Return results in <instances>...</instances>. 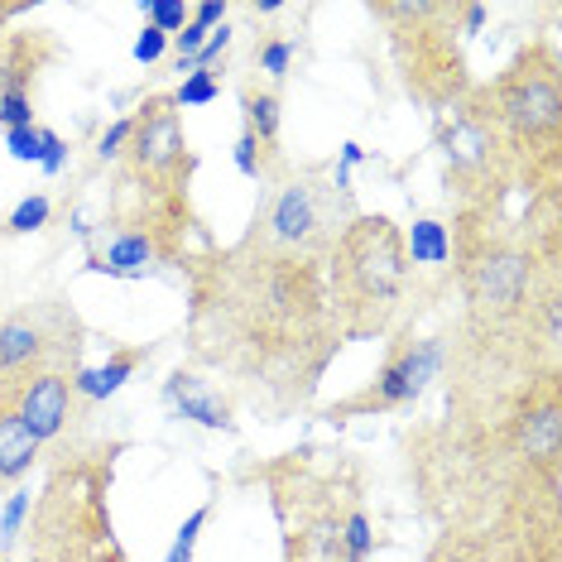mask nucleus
<instances>
[{"label":"nucleus","instance_id":"obj_1","mask_svg":"<svg viewBox=\"0 0 562 562\" xmlns=\"http://www.w3.org/2000/svg\"><path fill=\"white\" fill-rule=\"evenodd\" d=\"M188 341L202 366L260 385L279 404H303L341 351L327 317L323 265L260 255L250 246L188 260Z\"/></svg>","mask_w":562,"mask_h":562},{"label":"nucleus","instance_id":"obj_2","mask_svg":"<svg viewBox=\"0 0 562 562\" xmlns=\"http://www.w3.org/2000/svg\"><path fill=\"white\" fill-rule=\"evenodd\" d=\"M408 279H414V265L404 250V226L385 212H356L323 260L327 317L341 347L380 341L400 323Z\"/></svg>","mask_w":562,"mask_h":562},{"label":"nucleus","instance_id":"obj_3","mask_svg":"<svg viewBox=\"0 0 562 562\" xmlns=\"http://www.w3.org/2000/svg\"><path fill=\"white\" fill-rule=\"evenodd\" d=\"M529 198L562 188V58L548 40L524 44L491 82H476Z\"/></svg>","mask_w":562,"mask_h":562},{"label":"nucleus","instance_id":"obj_4","mask_svg":"<svg viewBox=\"0 0 562 562\" xmlns=\"http://www.w3.org/2000/svg\"><path fill=\"white\" fill-rule=\"evenodd\" d=\"M111 485H116L111 452L58 457L24 524L30 562H131L111 515Z\"/></svg>","mask_w":562,"mask_h":562},{"label":"nucleus","instance_id":"obj_5","mask_svg":"<svg viewBox=\"0 0 562 562\" xmlns=\"http://www.w3.org/2000/svg\"><path fill=\"white\" fill-rule=\"evenodd\" d=\"M356 212L361 207H356L351 173L337 169V159L308 164V169H289L284 164L274 178H265V193L255 202L240 246L323 265Z\"/></svg>","mask_w":562,"mask_h":562},{"label":"nucleus","instance_id":"obj_6","mask_svg":"<svg viewBox=\"0 0 562 562\" xmlns=\"http://www.w3.org/2000/svg\"><path fill=\"white\" fill-rule=\"evenodd\" d=\"M370 20L385 24L394 72L418 106L447 111L476 87L462 44V0H375Z\"/></svg>","mask_w":562,"mask_h":562},{"label":"nucleus","instance_id":"obj_7","mask_svg":"<svg viewBox=\"0 0 562 562\" xmlns=\"http://www.w3.org/2000/svg\"><path fill=\"white\" fill-rule=\"evenodd\" d=\"M438 155L447 193H457V212H505L509 198L524 193L519 169L505 149V135L495 131L481 92H471L438 121Z\"/></svg>","mask_w":562,"mask_h":562},{"label":"nucleus","instance_id":"obj_8","mask_svg":"<svg viewBox=\"0 0 562 562\" xmlns=\"http://www.w3.org/2000/svg\"><path fill=\"white\" fill-rule=\"evenodd\" d=\"M313 447L289 452L270 471L274 515L284 524V562H356L347 553V515L356 501L337 491L331 471L308 462Z\"/></svg>","mask_w":562,"mask_h":562},{"label":"nucleus","instance_id":"obj_9","mask_svg":"<svg viewBox=\"0 0 562 562\" xmlns=\"http://www.w3.org/2000/svg\"><path fill=\"white\" fill-rule=\"evenodd\" d=\"M87 351V323L63 293L20 303L0 317V385L30 375H78Z\"/></svg>","mask_w":562,"mask_h":562},{"label":"nucleus","instance_id":"obj_10","mask_svg":"<svg viewBox=\"0 0 562 562\" xmlns=\"http://www.w3.org/2000/svg\"><path fill=\"white\" fill-rule=\"evenodd\" d=\"M125 178H135L145 193L193 202V173L198 155L188 145L183 111L173 106L169 92H155L131 111V145H125Z\"/></svg>","mask_w":562,"mask_h":562},{"label":"nucleus","instance_id":"obj_11","mask_svg":"<svg viewBox=\"0 0 562 562\" xmlns=\"http://www.w3.org/2000/svg\"><path fill=\"white\" fill-rule=\"evenodd\" d=\"M447 370V341L442 337H418V341H400L390 351V361L380 366L375 385H366L351 400L331 404V418H356V414H390V408H408L428 394L432 380H442Z\"/></svg>","mask_w":562,"mask_h":562},{"label":"nucleus","instance_id":"obj_12","mask_svg":"<svg viewBox=\"0 0 562 562\" xmlns=\"http://www.w3.org/2000/svg\"><path fill=\"white\" fill-rule=\"evenodd\" d=\"M63 58L54 30H20L0 48V131H24L34 121V87L48 63Z\"/></svg>","mask_w":562,"mask_h":562},{"label":"nucleus","instance_id":"obj_13","mask_svg":"<svg viewBox=\"0 0 562 562\" xmlns=\"http://www.w3.org/2000/svg\"><path fill=\"white\" fill-rule=\"evenodd\" d=\"M0 390L15 404L20 424L44 447L68 432V424L78 418V404H82L78 390H72V375H30V380H20V385H0Z\"/></svg>","mask_w":562,"mask_h":562},{"label":"nucleus","instance_id":"obj_14","mask_svg":"<svg viewBox=\"0 0 562 562\" xmlns=\"http://www.w3.org/2000/svg\"><path fill=\"white\" fill-rule=\"evenodd\" d=\"M240 135L255 139L265 178H274L284 169V149H279V135H284V101H279V87H270V82L240 87Z\"/></svg>","mask_w":562,"mask_h":562},{"label":"nucleus","instance_id":"obj_15","mask_svg":"<svg viewBox=\"0 0 562 562\" xmlns=\"http://www.w3.org/2000/svg\"><path fill=\"white\" fill-rule=\"evenodd\" d=\"M164 400L202 428H232V400L212 380H202L198 370H173L169 385H164Z\"/></svg>","mask_w":562,"mask_h":562},{"label":"nucleus","instance_id":"obj_16","mask_svg":"<svg viewBox=\"0 0 562 562\" xmlns=\"http://www.w3.org/2000/svg\"><path fill=\"white\" fill-rule=\"evenodd\" d=\"M40 457H44V442L20 424L15 404H10L5 390H0V495H10L15 485H24V476L40 467Z\"/></svg>","mask_w":562,"mask_h":562},{"label":"nucleus","instance_id":"obj_17","mask_svg":"<svg viewBox=\"0 0 562 562\" xmlns=\"http://www.w3.org/2000/svg\"><path fill=\"white\" fill-rule=\"evenodd\" d=\"M145 361H149V347H116L101 366H82L78 375H72V390H78L82 404H101V400H111V394H121L125 380Z\"/></svg>","mask_w":562,"mask_h":562},{"label":"nucleus","instance_id":"obj_18","mask_svg":"<svg viewBox=\"0 0 562 562\" xmlns=\"http://www.w3.org/2000/svg\"><path fill=\"white\" fill-rule=\"evenodd\" d=\"M424 562H505L501 548L485 529H471V524H447L438 533V543L428 548Z\"/></svg>","mask_w":562,"mask_h":562},{"label":"nucleus","instance_id":"obj_19","mask_svg":"<svg viewBox=\"0 0 562 562\" xmlns=\"http://www.w3.org/2000/svg\"><path fill=\"white\" fill-rule=\"evenodd\" d=\"M404 250H408V265H447L452 260V232L438 216H418L404 232Z\"/></svg>","mask_w":562,"mask_h":562},{"label":"nucleus","instance_id":"obj_20","mask_svg":"<svg viewBox=\"0 0 562 562\" xmlns=\"http://www.w3.org/2000/svg\"><path fill=\"white\" fill-rule=\"evenodd\" d=\"M293 54H299V40H284V34H270V40H260V48H255V68L274 82H284L289 78V68H293Z\"/></svg>","mask_w":562,"mask_h":562},{"label":"nucleus","instance_id":"obj_21","mask_svg":"<svg viewBox=\"0 0 562 562\" xmlns=\"http://www.w3.org/2000/svg\"><path fill=\"white\" fill-rule=\"evenodd\" d=\"M30 509H34V495L24 491V485H15V491H10V501H5V509H0V558H5L10 548H15V539L24 533Z\"/></svg>","mask_w":562,"mask_h":562},{"label":"nucleus","instance_id":"obj_22","mask_svg":"<svg viewBox=\"0 0 562 562\" xmlns=\"http://www.w3.org/2000/svg\"><path fill=\"white\" fill-rule=\"evenodd\" d=\"M173 106L188 111V106H212L216 97H222V78L216 72H183V82L173 87Z\"/></svg>","mask_w":562,"mask_h":562},{"label":"nucleus","instance_id":"obj_23","mask_svg":"<svg viewBox=\"0 0 562 562\" xmlns=\"http://www.w3.org/2000/svg\"><path fill=\"white\" fill-rule=\"evenodd\" d=\"M48 216H54V198H48V193H30L15 212H10L5 232L10 236H34V232H44V226H48Z\"/></svg>","mask_w":562,"mask_h":562},{"label":"nucleus","instance_id":"obj_24","mask_svg":"<svg viewBox=\"0 0 562 562\" xmlns=\"http://www.w3.org/2000/svg\"><path fill=\"white\" fill-rule=\"evenodd\" d=\"M139 15H145L149 30H159L173 40V34L188 24V5L183 0H139Z\"/></svg>","mask_w":562,"mask_h":562},{"label":"nucleus","instance_id":"obj_25","mask_svg":"<svg viewBox=\"0 0 562 562\" xmlns=\"http://www.w3.org/2000/svg\"><path fill=\"white\" fill-rule=\"evenodd\" d=\"M347 553L356 562H370V553H375V529H370V515L361 505L347 515Z\"/></svg>","mask_w":562,"mask_h":562},{"label":"nucleus","instance_id":"obj_26","mask_svg":"<svg viewBox=\"0 0 562 562\" xmlns=\"http://www.w3.org/2000/svg\"><path fill=\"white\" fill-rule=\"evenodd\" d=\"M5 149L20 164H40L44 159V125H24V131H5Z\"/></svg>","mask_w":562,"mask_h":562},{"label":"nucleus","instance_id":"obj_27","mask_svg":"<svg viewBox=\"0 0 562 562\" xmlns=\"http://www.w3.org/2000/svg\"><path fill=\"white\" fill-rule=\"evenodd\" d=\"M125 145H131V116L111 121L106 131H101V139H97V159H101V164L121 159V155H125Z\"/></svg>","mask_w":562,"mask_h":562},{"label":"nucleus","instance_id":"obj_28","mask_svg":"<svg viewBox=\"0 0 562 562\" xmlns=\"http://www.w3.org/2000/svg\"><path fill=\"white\" fill-rule=\"evenodd\" d=\"M131 54H135V63H159L164 54H169V34H159V30H139L135 34V44H131Z\"/></svg>","mask_w":562,"mask_h":562},{"label":"nucleus","instance_id":"obj_29","mask_svg":"<svg viewBox=\"0 0 562 562\" xmlns=\"http://www.w3.org/2000/svg\"><path fill=\"white\" fill-rule=\"evenodd\" d=\"M63 164H68V145H63L58 131H48V125H44V159H40V169L54 178V173H63Z\"/></svg>","mask_w":562,"mask_h":562},{"label":"nucleus","instance_id":"obj_30","mask_svg":"<svg viewBox=\"0 0 562 562\" xmlns=\"http://www.w3.org/2000/svg\"><path fill=\"white\" fill-rule=\"evenodd\" d=\"M226 10H232L226 0H202V5L188 10V20H193L198 30H222V24H226Z\"/></svg>","mask_w":562,"mask_h":562},{"label":"nucleus","instance_id":"obj_31","mask_svg":"<svg viewBox=\"0 0 562 562\" xmlns=\"http://www.w3.org/2000/svg\"><path fill=\"white\" fill-rule=\"evenodd\" d=\"M236 169L246 173V178H255V183H260V178H265L260 149H255V139H250V135H240V139H236Z\"/></svg>","mask_w":562,"mask_h":562},{"label":"nucleus","instance_id":"obj_32","mask_svg":"<svg viewBox=\"0 0 562 562\" xmlns=\"http://www.w3.org/2000/svg\"><path fill=\"white\" fill-rule=\"evenodd\" d=\"M30 5H20V0H0V48H5V40H10V20L15 15H24Z\"/></svg>","mask_w":562,"mask_h":562},{"label":"nucleus","instance_id":"obj_33","mask_svg":"<svg viewBox=\"0 0 562 562\" xmlns=\"http://www.w3.org/2000/svg\"><path fill=\"white\" fill-rule=\"evenodd\" d=\"M169 562H193V548H178V543H173V548H169Z\"/></svg>","mask_w":562,"mask_h":562},{"label":"nucleus","instance_id":"obj_34","mask_svg":"<svg viewBox=\"0 0 562 562\" xmlns=\"http://www.w3.org/2000/svg\"><path fill=\"white\" fill-rule=\"evenodd\" d=\"M0 562H15V558H0Z\"/></svg>","mask_w":562,"mask_h":562}]
</instances>
